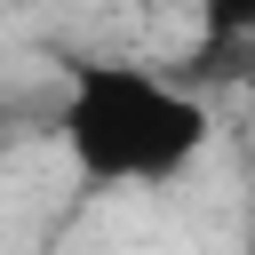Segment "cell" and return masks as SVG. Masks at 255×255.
Wrapping results in <instances>:
<instances>
[{
  "label": "cell",
  "instance_id": "cell-1",
  "mask_svg": "<svg viewBox=\"0 0 255 255\" xmlns=\"http://www.w3.org/2000/svg\"><path fill=\"white\" fill-rule=\"evenodd\" d=\"M207 104L151 64L80 56L56 88V143L96 191H159L207 151Z\"/></svg>",
  "mask_w": 255,
  "mask_h": 255
},
{
  "label": "cell",
  "instance_id": "cell-2",
  "mask_svg": "<svg viewBox=\"0 0 255 255\" xmlns=\"http://www.w3.org/2000/svg\"><path fill=\"white\" fill-rule=\"evenodd\" d=\"M247 255H255V223H247Z\"/></svg>",
  "mask_w": 255,
  "mask_h": 255
}]
</instances>
